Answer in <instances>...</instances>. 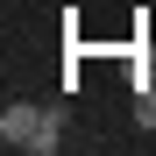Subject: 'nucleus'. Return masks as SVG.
<instances>
[{"mask_svg":"<svg viewBox=\"0 0 156 156\" xmlns=\"http://www.w3.org/2000/svg\"><path fill=\"white\" fill-rule=\"evenodd\" d=\"M36 135H43V107L7 99V114H0V142H7V149H36Z\"/></svg>","mask_w":156,"mask_h":156,"instance_id":"1","label":"nucleus"},{"mask_svg":"<svg viewBox=\"0 0 156 156\" xmlns=\"http://www.w3.org/2000/svg\"><path fill=\"white\" fill-rule=\"evenodd\" d=\"M57 142H64V114H57V107H43V135H36V149H29V156H50Z\"/></svg>","mask_w":156,"mask_h":156,"instance_id":"2","label":"nucleus"},{"mask_svg":"<svg viewBox=\"0 0 156 156\" xmlns=\"http://www.w3.org/2000/svg\"><path fill=\"white\" fill-rule=\"evenodd\" d=\"M135 121H142V128H156V92H149V78H142V92H135Z\"/></svg>","mask_w":156,"mask_h":156,"instance_id":"3","label":"nucleus"}]
</instances>
